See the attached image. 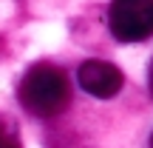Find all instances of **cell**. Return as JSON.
I'll list each match as a JSON object with an SVG mask.
<instances>
[{"label": "cell", "instance_id": "7a4b0ae2", "mask_svg": "<svg viewBox=\"0 0 153 148\" xmlns=\"http://www.w3.org/2000/svg\"><path fill=\"white\" fill-rule=\"evenodd\" d=\"M108 29L122 43H139L153 34V0H116L108 9Z\"/></svg>", "mask_w": 153, "mask_h": 148}, {"label": "cell", "instance_id": "8992f818", "mask_svg": "<svg viewBox=\"0 0 153 148\" xmlns=\"http://www.w3.org/2000/svg\"><path fill=\"white\" fill-rule=\"evenodd\" d=\"M148 86H150V94H153V63H150V74H148Z\"/></svg>", "mask_w": 153, "mask_h": 148}, {"label": "cell", "instance_id": "3957f363", "mask_svg": "<svg viewBox=\"0 0 153 148\" xmlns=\"http://www.w3.org/2000/svg\"><path fill=\"white\" fill-rule=\"evenodd\" d=\"M76 80H79L82 91H88L91 97L108 100V97H116V94L122 91L125 77H122V71L108 60H85L76 68Z\"/></svg>", "mask_w": 153, "mask_h": 148}, {"label": "cell", "instance_id": "52a82bcc", "mask_svg": "<svg viewBox=\"0 0 153 148\" xmlns=\"http://www.w3.org/2000/svg\"><path fill=\"white\" fill-rule=\"evenodd\" d=\"M150 148H153V137H150Z\"/></svg>", "mask_w": 153, "mask_h": 148}, {"label": "cell", "instance_id": "277c9868", "mask_svg": "<svg viewBox=\"0 0 153 148\" xmlns=\"http://www.w3.org/2000/svg\"><path fill=\"white\" fill-rule=\"evenodd\" d=\"M45 148H94L76 131H51L45 134Z\"/></svg>", "mask_w": 153, "mask_h": 148}, {"label": "cell", "instance_id": "6da1fadb", "mask_svg": "<svg viewBox=\"0 0 153 148\" xmlns=\"http://www.w3.org/2000/svg\"><path fill=\"white\" fill-rule=\"evenodd\" d=\"M17 100L20 105L34 117H51L62 114L71 103V83H68L65 71L60 66H51V63H37L31 66L20 80L17 88Z\"/></svg>", "mask_w": 153, "mask_h": 148}, {"label": "cell", "instance_id": "5b68a950", "mask_svg": "<svg viewBox=\"0 0 153 148\" xmlns=\"http://www.w3.org/2000/svg\"><path fill=\"white\" fill-rule=\"evenodd\" d=\"M0 148H23L17 122L9 114H3V111H0Z\"/></svg>", "mask_w": 153, "mask_h": 148}]
</instances>
